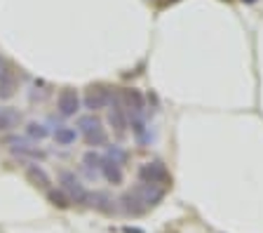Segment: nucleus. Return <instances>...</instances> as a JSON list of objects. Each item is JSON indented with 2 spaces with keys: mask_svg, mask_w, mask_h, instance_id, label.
<instances>
[{
  "mask_svg": "<svg viewBox=\"0 0 263 233\" xmlns=\"http://www.w3.org/2000/svg\"><path fill=\"white\" fill-rule=\"evenodd\" d=\"M139 182L141 184H153V186H162L167 189L172 182L170 172H167V167L162 165L160 160H153V163H143L139 167Z\"/></svg>",
  "mask_w": 263,
  "mask_h": 233,
  "instance_id": "f257e3e1",
  "label": "nucleus"
},
{
  "mask_svg": "<svg viewBox=\"0 0 263 233\" xmlns=\"http://www.w3.org/2000/svg\"><path fill=\"white\" fill-rule=\"evenodd\" d=\"M59 184H61V191L71 198V203H85V205H87L89 191L82 186V182L76 177V172H71V170H61Z\"/></svg>",
  "mask_w": 263,
  "mask_h": 233,
  "instance_id": "f03ea898",
  "label": "nucleus"
},
{
  "mask_svg": "<svg viewBox=\"0 0 263 233\" xmlns=\"http://www.w3.org/2000/svg\"><path fill=\"white\" fill-rule=\"evenodd\" d=\"M110 97H113V89L106 87V85H89L87 92H85V109L89 111H101L110 104Z\"/></svg>",
  "mask_w": 263,
  "mask_h": 233,
  "instance_id": "7ed1b4c3",
  "label": "nucleus"
},
{
  "mask_svg": "<svg viewBox=\"0 0 263 233\" xmlns=\"http://www.w3.org/2000/svg\"><path fill=\"white\" fill-rule=\"evenodd\" d=\"M120 99H122V106H125V111H127L129 118H143L146 116V99H143V95L137 87L122 89Z\"/></svg>",
  "mask_w": 263,
  "mask_h": 233,
  "instance_id": "20e7f679",
  "label": "nucleus"
},
{
  "mask_svg": "<svg viewBox=\"0 0 263 233\" xmlns=\"http://www.w3.org/2000/svg\"><path fill=\"white\" fill-rule=\"evenodd\" d=\"M108 122L115 128L118 134H125V130L129 128V116H127L125 106H122V99H120V92H113L110 97V111H108Z\"/></svg>",
  "mask_w": 263,
  "mask_h": 233,
  "instance_id": "39448f33",
  "label": "nucleus"
},
{
  "mask_svg": "<svg viewBox=\"0 0 263 233\" xmlns=\"http://www.w3.org/2000/svg\"><path fill=\"white\" fill-rule=\"evenodd\" d=\"M118 203H120V210L125 212V214H129V217H141V214H146V212L151 210V207H148L132 189L125 191V193L120 195V200H118Z\"/></svg>",
  "mask_w": 263,
  "mask_h": 233,
  "instance_id": "423d86ee",
  "label": "nucleus"
},
{
  "mask_svg": "<svg viewBox=\"0 0 263 233\" xmlns=\"http://www.w3.org/2000/svg\"><path fill=\"white\" fill-rule=\"evenodd\" d=\"M57 106H59V113L61 116H76L78 109H80V97H78V92L73 87H64L59 92V97H57Z\"/></svg>",
  "mask_w": 263,
  "mask_h": 233,
  "instance_id": "0eeeda50",
  "label": "nucleus"
},
{
  "mask_svg": "<svg viewBox=\"0 0 263 233\" xmlns=\"http://www.w3.org/2000/svg\"><path fill=\"white\" fill-rule=\"evenodd\" d=\"M115 200L110 198V193H106V191H94V193L87 195V205L94 207V210L104 212V214H110V212H115Z\"/></svg>",
  "mask_w": 263,
  "mask_h": 233,
  "instance_id": "6e6552de",
  "label": "nucleus"
},
{
  "mask_svg": "<svg viewBox=\"0 0 263 233\" xmlns=\"http://www.w3.org/2000/svg\"><path fill=\"white\" fill-rule=\"evenodd\" d=\"M22 122V113L12 109V106H0V132H10V130L19 128Z\"/></svg>",
  "mask_w": 263,
  "mask_h": 233,
  "instance_id": "1a4fd4ad",
  "label": "nucleus"
},
{
  "mask_svg": "<svg viewBox=\"0 0 263 233\" xmlns=\"http://www.w3.org/2000/svg\"><path fill=\"white\" fill-rule=\"evenodd\" d=\"M14 92H16V76L14 71L5 68L3 76H0V99H10V97H14Z\"/></svg>",
  "mask_w": 263,
  "mask_h": 233,
  "instance_id": "9d476101",
  "label": "nucleus"
},
{
  "mask_svg": "<svg viewBox=\"0 0 263 233\" xmlns=\"http://www.w3.org/2000/svg\"><path fill=\"white\" fill-rule=\"evenodd\" d=\"M26 177L31 184H35V186H40V189H49V174L45 172L40 165H28L26 167Z\"/></svg>",
  "mask_w": 263,
  "mask_h": 233,
  "instance_id": "9b49d317",
  "label": "nucleus"
},
{
  "mask_svg": "<svg viewBox=\"0 0 263 233\" xmlns=\"http://www.w3.org/2000/svg\"><path fill=\"white\" fill-rule=\"evenodd\" d=\"M101 174H104V179L108 184H120L122 182V167L115 165L113 160H108V158H104V163H101Z\"/></svg>",
  "mask_w": 263,
  "mask_h": 233,
  "instance_id": "f8f14e48",
  "label": "nucleus"
},
{
  "mask_svg": "<svg viewBox=\"0 0 263 233\" xmlns=\"http://www.w3.org/2000/svg\"><path fill=\"white\" fill-rule=\"evenodd\" d=\"M101 163H104V158L97 151H87V153L82 155V165L89 172V177H97V170H101Z\"/></svg>",
  "mask_w": 263,
  "mask_h": 233,
  "instance_id": "ddd939ff",
  "label": "nucleus"
},
{
  "mask_svg": "<svg viewBox=\"0 0 263 233\" xmlns=\"http://www.w3.org/2000/svg\"><path fill=\"white\" fill-rule=\"evenodd\" d=\"M78 130H80L82 134H92V132H97V130H101V120H99L94 113H89V116H80L78 118Z\"/></svg>",
  "mask_w": 263,
  "mask_h": 233,
  "instance_id": "4468645a",
  "label": "nucleus"
},
{
  "mask_svg": "<svg viewBox=\"0 0 263 233\" xmlns=\"http://www.w3.org/2000/svg\"><path fill=\"white\" fill-rule=\"evenodd\" d=\"M76 137H78V132L73 128H68V125H61V128L54 130V141L61 146H71L76 141Z\"/></svg>",
  "mask_w": 263,
  "mask_h": 233,
  "instance_id": "2eb2a0df",
  "label": "nucleus"
},
{
  "mask_svg": "<svg viewBox=\"0 0 263 233\" xmlns=\"http://www.w3.org/2000/svg\"><path fill=\"white\" fill-rule=\"evenodd\" d=\"M12 153L14 155H28V158H35V160H43L45 158V151L35 149V146H26L24 141H16V146H12Z\"/></svg>",
  "mask_w": 263,
  "mask_h": 233,
  "instance_id": "dca6fc26",
  "label": "nucleus"
},
{
  "mask_svg": "<svg viewBox=\"0 0 263 233\" xmlns=\"http://www.w3.org/2000/svg\"><path fill=\"white\" fill-rule=\"evenodd\" d=\"M47 198H49V203L52 205H57V207H61V210H66V207H71V198L64 193V191H54V189H49L47 191Z\"/></svg>",
  "mask_w": 263,
  "mask_h": 233,
  "instance_id": "f3484780",
  "label": "nucleus"
},
{
  "mask_svg": "<svg viewBox=\"0 0 263 233\" xmlns=\"http://www.w3.org/2000/svg\"><path fill=\"white\" fill-rule=\"evenodd\" d=\"M26 134L31 139H45V137H49V130L45 128L43 122H38V120H31L26 125Z\"/></svg>",
  "mask_w": 263,
  "mask_h": 233,
  "instance_id": "a211bd4d",
  "label": "nucleus"
},
{
  "mask_svg": "<svg viewBox=\"0 0 263 233\" xmlns=\"http://www.w3.org/2000/svg\"><path fill=\"white\" fill-rule=\"evenodd\" d=\"M106 158H108V160H113L115 165H120V167L127 163V153L120 149V146H115V144L108 146V155H106Z\"/></svg>",
  "mask_w": 263,
  "mask_h": 233,
  "instance_id": "6ab92c4d",
  "label": "nucleus"
},
{
  "mask_svg": "<svg viewBox=\"0 0 263 233\" xmlns=\"http://www.w3.org/2000/svg\"><path fill=\"white\" fill-rule=\"evenodd\" d=\"M106 130L101 128V130H97V132H92V134H85V141H87V146H104L106 144Z\"/></svg>",
  "mask_w": 263,
  "mask_h": 233,
  "instance_id": "aec40b11",
  "label": "nucleus"
},
{
  "mask_svg": "<svg viewBox=\"0 0 263 233\" xmlns=\"http://www.w3.org/2000/svg\"><path fill=\"white\" fill-rule=\"evenodd\" d=\"M3 68H5V61L0 59V76H3Z\"/></svg>",
  "mask_w": 263,
  "mask_h": 233,
  "instance_id": "412c9836",
  "label": "nucleus"
},
{
  "mask_svg": "<svg viewBox=\"0 0 263 233\" xmlns=\"http://www.w3.org/2000/svg\"><path fill=\"white\" fill-rule=\"evenodd\" d=\"M245 3H256V0H245Z\"/></svg>",
  "mask_w": 263,
  "mask_h": 233,
  "instance_id": "4be33fe9",
  "label": "nucleus"
}]
</instances>
